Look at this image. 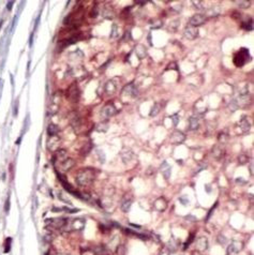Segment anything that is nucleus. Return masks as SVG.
Returning <instances> with one entry per match:
<instances>
[{"label":"nucleus","mask_w":254,"mask_h":255,"mask_svg":"<svg viewBox=\"0 0 254 255\" xmlns=\"http://www.w3.org/2000/svg\"><path fill=\"white\" fill-rule=\"evenodd\" d=\"M90 16L91 17H96V16H98V6H93L92 10H91V12H90Z\"/></svg>","instance_id":"35"},{"label":"nucleus","mask_w":254,"mask_h":255,"mask_svg":"<svg viewBox=\"0 0 254 255\" xmlns=\"http://www.w3.org/2000/svg\"><path fill=\"white\" fill-rule=\"evenodd\" d=\"M209 247V242L208 239L206 237H199L196 240V249L201 252H205L208 250Z\"/></svg>","instance_id":"16"},{"label":"nucleus","mask_w":254,"mask_h":255,"mask_svg":"<svg viewBox=\"0 0 254 255\" xmlns=\"http://www.w3.org/2000/svg\"><path fill=\"white\" fill-rule=\"evenodd\" d=\"M170 252L168 251V249L165 247V248H163V249L161 250V252H160V254H159V255H170Z\"/></svg>","instance_id":"38"},{"label":"nucleus","mask_w":254,"mask_h":255,"mask_svg":"<svg viewBox=\"0 0 254 255\" xmlns=\"http://www.w3.org/2000/svg\"><path fill=\"white\" fill-rule=\"evenodd\" d=\"M59 132V129L56 125H49L47 128V133H48L49 136H55L57 135V133Z\"/></svg>","instance_id":"27"},{"label":"nucleus","mask_w":254,"mask_h":255,"mask_svg":"<svg viewBox=\"0 0 254 255\" xmlns=\"http://www.w3.org/2000/svg\"><path fill=\"white\" fill-rule=\"evenodd\" d=\"M146 49H145V47L143 46V45H138L137 46V48H136V55L138 56L141 59H143V58H145V56H146Z\"/></svg>","instance_id":"30"},{"label":"nucleus","mask_w":254,"mask_h":255,"mask_svg":"<svg viewBox=\"0 0 254 255\" xmlns=\"http://www.w3.org/2000/svg\"><path fill=\"white\" fill-rule=\"evenodd\" d=\"M241 27L244 29V30H247V31H251L253 29V21H252V19H248V21H246V22H242L241 23Z\"/></svg>","instance_id":"28"},{"label":"nucleus","mask_w":254,"mask_h":255,"mask_svg":"<svg viewBox=\"0 0 254 255\" xmlns=\"http://www.w3.org/2000/svg\"><path fill=\"white\" fill-rule=\"evenodd\" d=\"M74 164H75V161H74L73 159H71V158H68V159H66L63 162H61V163L59 164V170L60 171H62V173L68 171L73 167Z\"/></svg>","instance_id":"17"},{"label":"nucleus","mask_w":254,"mask_h":255,"mask_svg":"<svg viewBox=\"0 0 254 255\" xmlns=\"http://www.w3.org/2000/svg\"><path fill=\"white\" fill-rule=\"evenodd\" d=\"M85 224H86V223H85V221L83 220V219H74V220L70 223V225H69V220H67V223H66V225H64V228H66L67 226H70V228L74 229V231H82V229L85 227Z\"/></svg>","instance_id":"8"},{"label":"nucleus","mask_w":254,"mask_h":255,"mask_svg":"<svg viewBox=\"0 0 254 255\" xmlns=\"http://www.w3.org/2000/svg\"><path fill=\"white\" fill-rule=\"evenodd\" d=\"M218 139H219L220 144H225L226 142H227V135H226V133H220Z\"/></svg>","instance_id":"33"},{"label":"nucleus","mask_w":254,"mask_h":255,"mask_svg":"<svg viewBox=\"0 0 254 255\" xmlns=\"http://www.w3.org/2000/svg\"><path fill=\"white\" fill-rule=\"evenodd\" d=\"M231 17H233V19H241V14H240V13H238V12H233V13H231Z\"/></svg>","instance_id":"37"},{"label":"nucleus","mask_w":254,"mask_h":255,"mask_svg":"<svg viewBox=\"0 0 254 255\" xmlns=\"http://www.w3.org/2000/svg\"><path fill=\"white\" fill-rule=\"evenodd\" d=\"M170 118H172V120L174 121V125H178V121H179V116H178V115H177V114L174 115V116H172Z\"/></svg>","instance_id":"36"},{"label":"nucleus","mask_w":254,"mask_h":255,"mask_svg":"<svg viewBox=\"0 0 254 255\" xmlns=\"http://www.w3.org/2000/svg\"><path fill=\"white\" fill-rule=\"evenodd\" d=\"M154 209H156V210L159 211V212H163V211L166 209V207H167V202H166L165 198L159 197L158 199L154 202Z\"/></svg>","instance_id":"18"},{"label":"nucleus","mask_w":254,"mask_h":255,"mask_svg":"<svg viewBox=\"0 0 254 255\" xmlns=\"http://www.w3.org/2000/svg\"><path fill=\"white\" fill-rule=\"evenodd\" d=\"M242 245H242V242L234 240L233 242H231V245L227 247V250H226V255H238L239 254V252L241 251Z\"/></svg>","instance_id":"6"},{"label":"nucleus","mask_w":254,"mask_h":255,"mask_svg":"<svg viewBox=\"0 0 254 255\" xmlns=\"http://www.w3.org/2000/svg\"><path fill=\"white\" fill-rule=\"evenodd\" d=\"M170 143L174 144V145H180L185 142L186 139V135L183 134L181 131H174L170 135Z\"/></svg>","instance_id":"9"},{"label":"nucleus","mask_w":254,"mask_h":255,"mask_svg":"<svg viewBox=\"0 0 254 255\" xmlns=\"http://www.w3.org/2000/svg\"><path fill=\"white\" fill-rule=\"evenodd\" d=\"M11 241H12V239H11V238H8V239L6 240V250H4V252H6V253H8V252L10 251Z\"/></svg>","instance_id":"34"},{"label":"nucleus","mask_w":254,"mask_h":255,"mask_svg":"<svg viewBox=\"0 0 254 255\" xmlns=\"http://www.w3.org/2000/svg\"><path fill=\"white\" fill-rule=\"evenodd\" d=\"M238 128H239V130H240V133H242V134H246V133H248L249 131H250L251 125L248 120V117L244 116L241 119H240L239 123H238Z\"/></svg>","instance_id":"13"},{"label":"nucleus","mask_w":254,"mask_h":255,"mask_svg":"<svg viewBox=\"0 0 254 255\" xmlns=\"http://www.w3.org/2000/svg\"><path fill=\"white\" fill-rule=\"evenodd\" d=\"M96 178V171L92 168H83L76 175V183L80 187H87L92 183Z\"/></svg>","instance_id":"1"},{"label":"nucleus","mask_w":254,"mask_h":255,"mask_svg":"<svg viewBox=\"0 0 254 255\" xmlns=\"http://www.w3.org/2000/svg\"><path fill=\"white\" fill-rule=\"evenodd\" d=\"M92 252L96 255H109V251L104 245H96L92 249Z\"/></svg>","instance_id":"21"},{"label":"nucleus","mask_w":254,"mask_h":255,"mask_svg":"<svg viewBox=\"0 0 254 255\" xmlns=\"http://www.w3.org/2000/svg\"><path fill=\"white\" fill-rule=\"evenodd\" d=\"M121 157H122V159H123V161H125V163H127L128 161H129V162L131 161L132 158L134 157V154H133V152H132L131 150H127V151L123 150L122 153H121Z\"/></svg>","instance_id":"25"},{"label":"nucleus","mask_w":254,"mask_h":255,"mask_svg":"<svg viewBox=\"0 0 254 255\" xmlns=\"http://www.w3.org/2000/svg\"><path fill=\"white\" fill-rule=\"evenodd\" d=\"M116 88L117 87H116V84L114 83V80H109V82L106 83V85H105L104 90L107 94H113L114 92L116 91Z\"/></svg>","instance_id":"23"},{"label":"nucleus","mask_w":254,"mask_h":255,"mask_svg":"<svg viewBox=\"0 0 254 255\" xmlns=\"http://www.w3.org/2000/svg\"><path fill=\"white\" fill-rule=\"evenodd\" d=\"M116 112L117 109L115 105H114L113 103H107V104L102 108V110H101V116L104 119H107L109 118V117L114 116V115L116 114Z\"/></svg>","instance_id":"7"},{"label":"nucleus","mask_w":254,"mask_h":255,"mask_svg":"<svg viewBox=\"0 0 254 255\" xmlns=\"http://www.w3.org/2000/svg\"><path fill=\"white\" fill-rule=\"evenodd\" d=\"M179 200H180L181 203H183V205H186L189 203V200H186V196H182V197L179 198Z\"/></svg>","instance_id":"40"},{"label":"nucleus","mask_w":254,"mask_h":255,"mask_svg":"<svg viewBox=\"0 0 254 255\" xmlns=\"http://www.w3.org/2000/svg\"><path fill=\"white\" fill-rule=\"evenodd\" d=\"M166 248L168 249V251L170 252H174L177 250V248H178V242H177L175 239H170V242L167 243V245H166Z\"/></svg>","instance_id":"26"},{"label":"nucleus","mask_w":254,"mask_h":255,"mask_svg":"<svg viewBox=\"0 0 254 255\" xmlns=\"http://www.w3.org/2000/svg\"><path fill=\"white\" fill-rule=\"evenodd\" d=\"M238 162H239V164H241V165H244V164H247L249 162V158L244 154H241L238 158Z\"/></svg>","instance_id":"32"},{"label":"nucleus","mask_w":254,"mask_h":255,"mask_svg":"<svg viewBox=\"0 0 254 255\" xmlns=\"http://www.w3.org/2000/svg\"><path fill=\"white\" fill-rule=\"evenodd\" d=\"M161 110V104L160 103H156V104L152 106L151 110H150V116L154 117V116H157V115L160 113Z\"/></svg>","instance_id":"29"},{"label":"nucleus","mask_w":254,"mask_h":255,"mask_svg":"<svg viewBox=\"0 0 254 255\" xmlns=\"http://www.w3.org/2000/svg\"><path fill=\"white\" fill-rule=\"evenodd\" d=\"M68 158H69V155H68L67 150H64V149H58V150L55 152V155H54V158H53V163L60 164L66 159H68Z\"/></svg>","instance_id":"10"},{"label":"nucleus","mask_w":254,"mask_h":255,"mask_svg":"<svg viewBox=\"0 0 254 255\" xmlns=\"http://www.w3.org/2000/svg\"><path fill=\"white\" fill-rule=\"evenodd\" d=\"M137 94H138V91H137V89H136L135 85L129 84V85H127L125 88H123V96H128V97H131V98H135V97H137Z\"/></svg>","instance_id":"15"},{"label":"nucleus","mask_w":254,"mask_h":255,"mask_svg":"<svg viewBox=\"0 0 254 255\" xmlns=\"http://www.w3.org/2000/svg\"><path fill=\"white\" fill-rule=\"evenodd\" d=\"M67 96H68V99H70L72 102H78L80 92V88H78L76 83H73V84L68 88V93H67Z\"/></svg>","instance_id":"4"},{"label":"nucleus","mask_w":254,"mask_h":255,"mask_svg":"<svg viewBox=\"0 0 254 255\" xmlns=\"http://www.w3.org/2000/svg\"><path fill=\"white\" fill-rule=\"evenodd\" d=\"M9 209H10V198H8L6 199V207H4V210L8 212L9 211Z\"/></svg>","instance_id":"39"},{"label":"nucleus","mask_w":254,"mask_h":255,"mask_svg":"<svg viewBox=\"0 0 254 255\" xmlns=\"http://www.w3.org/2000/svg\"><path fill=\"white\" fill-rule=\"evenodd\" d=\"M160 170H161L162 175L164 176V178H165L166 180H167V179H170V174H172V167H170V164H168L167 162H166V161H164L163 163H162V165H161Z\"/></svg>","instance_id":"19"},{"label":"nucleus","mask_w":254,"mask_h":255,"mask_svg":"<svg viewBox=\"0 0 254 255\" xmlns=\"http://www.w3.org/2000/svg\"><path fill=\"white\" fill-rule=\"evenodd\" d=\"M13 3H14V2H13V1H10L8 4H6V6H6V8H8V10H9V11H11V10H12V6H13Z\"/></svg>","instance_id":"41"},{"label":"nucleus","mask_w":254,"mask_h":255,"mask_svg":"<svg viewBox=\"0 0 254 255\" xmlns=\"http://www.w3.org/2000/svg\"><path fill=\"white\" fill-rule=\"evenodd\" d=\"M59 144H60V139L57 135L55 136H51V138L47 142V149L49 151H57L59 148Z\"/></svg>","instance_id":"14"},{"label":"nucleus","mask_w":254,"mask_h":255,"mask_svg":"<svg viewBox=\"0 0 254 255\" xmlns=\"http://www.w3.org/2000/svg\"><path fill=\"white\" fill-rule=\"evenodd\" d=\"M67 223V219L58 218V219H48L46 220L47 227L51 229H63Z\"/></svg>","instance_id":"3"},{"label":"nucleus","mask_w":254,"mask_h":255,"mask_svg":"<svg viewBox=\"0 0 254 255\" xmlns=\"http://www.w3.org/2000/svg\"><path fill=\"white\" fill-rule=\"evenodd\" d=\"M235 3H237L239 6V8L242 9H247L250 6V1H247V0H240V1H235Z\"/></svg>","instance_id":"31"},{"label":"nucleus","mask_w":254,"mask_h":255,"mask_svg":"<svg viewBox=\"0 0 254 255\" xmlns=\"http://www.w3.org/2000/svg\"><path fill=\"white\" fill-rule=\"evenodd\" d=\"M194 108H195V109H194L195 114L199 115V116H203V115L205 114L206 112H207V106L204 104V102L202 100H199V102L195 104V107Z\"/></svg>","instance_id":"20"},{"label":"nucleus","mask_w":254,"mask_h":255,"mask_svg":"<svg viewBox=\"0 0 254 255\" xmlns=\"http://www.w3.org/2000/svg\"><path fill=\"white\" fill-rule=\"evenodd\" d=\"M199 127V121L197 117H191L189 118V130L195 131Z\"/></svg>","instance_id":"22"},{"label":"nucleus","mask_w":254,"mask_h":255,"mask_svg":"<svg viewBox=\"0 0 254 255\" xmlns=\"http://www.w3.org/2000/svg\"><path fill=\"white\" fill-rule=\"evenodd\" d=\"M250 60H251V56H250V53H249V49L244 47V48H240V51H238L237 53L235 54L233 61L236 67L241 68L244 67L247 62L250 61Z\"/></svg>","instance_id":"2"},{"label":"nucleus","mask_w":254,"mask_h":255,"mask_svg":"<svg viewBox=\"0 0 254 255\" xmlns=\"http://www.w3.org/2000/svg\"><path fill=\"white\" fill-rule=\"evenodd\" d=\"M205 22H206L205 15L204 14H195L190 19V21H189V25H190V26H193V27H197V26L203 25Z\"/></svg>","instance_id":"12"},{"label":"nucleus","mask_w":254,"mask_h":255,"mask_svg":"<svg viewBox=\"0 0 254 255\" xmlns=\"http://www.w3.org/2000/svg\"><path fill=\"white\" fill-rule=\"evenodd\" d=\"M223 154H224V152H223V150H222L221 147H219V146H215V147H213V149H212V155H213V158L220 160L222 157H223Z\"/></svg>","instance_id":"24"},{"label":"nucleus","mask_w":254,"mask_h":255,"mask_svg":"<svg viewBox=\"0 0 254 255\" xmlns=\"http://www.w3.org/2000/svg\"><path fill=\"white\" fill-rule=\"evenodd\" d=\"M183 35H185V37L186 38V39L194 40V39H196V38L199 37V29H197L196 27H193V26L188 25V26L185 28Z\"/></svg>","instance_id":"11"},{"label":"nucleus","mask_w":254,"mask_h":255,"mask_svg":"<svg viewBox=\"0 0 254 255\" xmlns=\"http://www.w3.org/2000/svg\"><path fill=\"white\" fill-rule=\"evenodd\" d=\"M132 203H133V196H132V194H125L120 203L121 210L125 213L129 212V210L131 209Z\"/></svg>","instance_id":"5"}]
</instances>
